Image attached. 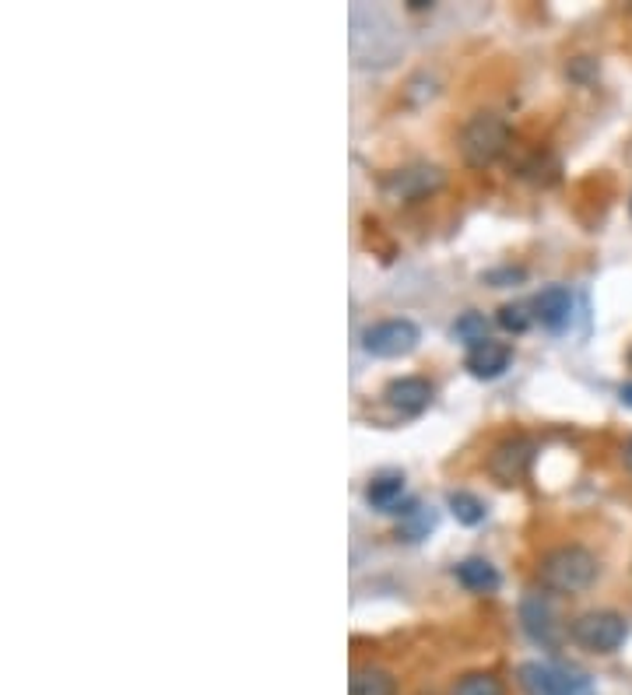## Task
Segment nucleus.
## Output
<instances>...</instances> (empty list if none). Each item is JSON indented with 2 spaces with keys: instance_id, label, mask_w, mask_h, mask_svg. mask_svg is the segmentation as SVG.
I'll return each mask as SVG.
<instances>
[{
  "instance_id": "nucleus-1",
  "label": "nucleus",
  "mask_w": 632,
  "mask_h": 695,
  "mask_svg": "<svg viewBox=\"0 0 632 695\" xmlns=\"http://www.w3.org/2000/svg\"><path fill=\"white\" fill-rule=\"evenodd\" d=\"M541 587L552 594H583L598 579V558L580 545L552 548L537 566Z\"/></svg>"
},
{
  "instance_id": "nucleus-2",
  "label": "nucleus",
  "mask_w": 632,
  "mask_h": 695,
  "mask_svg": "<svg viewBox=\"0 0 632 695\" xmlns=\"http://www.w3.org/2000/svg\"><path fill=\"white\" fill-rule=\"evenodd\" d=\"M510 145V123L500 113H474L461 130V155L471 169L492 166Z\"/></svg>"
},
{
  "instance_id": "nucleus-3",
  "label": "nucleus",
  "mask_w": 632,
  "mask_h": 695,
  "mask_svg": "<svg viewBox=\"0 0 632 695\" xmlns=\"http://www.w3.org/2000/svg\"><path fill=\"white\" fill-rule=\"evenodd\" d=\"M516 682L524 695H598L594 682L580 675V671L559 667L549 661H527L516 667Z\"/></svg>"
},
{
  "instance_id": "nucleus-4",
  "label": "nucleus",
  "mask_w": 632,
  "mask_h": 695,
  "mask_svg": "<svg viewBox=\"0 0 632 695\" xmlns=\"http://www.w3.org/2000/svg\"><path fill=\"white\" fill-rule=\"evenodd\" d=\"M570 636L586 654H615L629 636V622L619 612H586L573 622Z\"/></svg>"
},
{
  "instance_id": "nucleus-5",
  "label": "nucleus",
  "mask_w": 632,
  "mask_h": 695,
  "mask_svg": "<svg viewBox=\"0 0 632 695\" xmlns=\"http://www.w3.org/2000/svg\"><path fill=\"white\" fill-rule=\"evenodd\" d=\"M422 341V334L412 320H379L363 330V348L373 358H401L415 351Z\"/></svg>"
},
{
  "instance_id": "nucleus-6",
  "label": "nucleus",
  "mask_w": 632,
  "mask_h": 695,
  "mask_svg": "<svg viewBox=\"0 0 632 695\" xmlns=\"http://www.w3.org/2000/svg\"><path fill=\"white\" fill-rule=\"evenodd\" d=\"M531 464H534V443L527 436H510V439L492 446V454H488V475L500 481V485H516V481L527 475Z\"/></svg>"
},
{
  "instance_id": "nucleus-7",
  "label": "nucleus",
  "mask_w": 632,
  "mask_h": 695,
  "mask_svg": "<svg viewBox=\"0 0 632 695\" xmlns=\"http://www.w3.org/2000/svg\"><path fill=\"white\" fill-rule=\"evenodd\" d=\"M383 400H387V408L397 411L401 418H418L428 405H433V384L422 376H401L383 390Z\"/></svg>"
},
{
  "instance_id": "nucleus-8",
  "label": "nucleus",
  "mask_w": 632,
  "mask_h": 695,
  "mask_svg": "<svg viewBox=\"0 0 632 695\" xmlns=\"http://www.w3.org/2000/svg\"><path fill=\"white\" fill-rule=\"evenodd\" d=\"M440 187H443V172L436 166H408L387 179V193L397 200H422Z\"/></svg>"
},
{
  "instance_id": "nucleus-9",
  "label": "nucleus",
  "mask_w": 632,
  "mask_h": 695,
  "mask_svg": "<svg viewBox=\"0 0 632 695\" xmlns=\"http://www.w3.org/2000/svg\"><path fill=\"white\" fill-rule=\"evenodd\" d=\"M531 309H534V320H541V327L559 334L573 320V291L566 285H549L545 291H537Z\"/></svg>"
},
{
  "instance_id": "nucleus-10",
  "label": "nucleus",
  "mask_w": 632,
  "mask_h": 695,
  "mask_svg": "<svg viewBox=\"0 0 632 695\" xmlns=\"http://www.w3.org/2000/svg\"><path fill=\"white\" fill-rule=\"evenodd\" d=\"M521 625H524V633L541 646H555V639H559L555 612L541 594H531L521 600Z\"/></svg>"
},
{
  "instance_id": "nucleus-11",
  "label": "nucleus",
  "mask_w": 632,
  "mask_h": 695,
  "mask_svg": "<svg viewBox=\"0 0 632 695\" xmlns=\"http://www.w3.org/2000/svg\"><path fill=\"white\" fill-rule=\"evenodd\" d=\"M513 363V348L503 345V341H482V345H474L467 351V369L471 376H478V379H495V376H503Z\"/></svg>"
},
{
  "instance_id": "nucleus-12",
  "label": "nucleus",
  "mask_w": 632,
  "mask_h": 695,
  "mask_svg": "<svg viewBox=\"0 0 632 695\" xmlns=\"http://www.w3.org/2000/svg\"><path fill=\"white\" fill-rule=\"evenodd\" d=\"M454 576H457L461 587H467L474 594H488V590L500 587V573H495V566L488 563V558H478V555L457 563L454 566Z\"/></svg>"
},
{
  "instance_id": "nucleus-13",
  "label": "nucleus",
  "mask_w": 632,
  "mask_h": 695,
  "mask_svg": "<svg viewBox=\"0 0 632 695\" xmlns=\"http://www.w3.org/2000/svg\"><path fill=\"white\" fill-rule=\"evenodd\" d=\"M348 695H397V678L387 667H376V664L355 667L348 682Z\"/></svg>"
},
{
  "instance_id": "nucleus-14",
  "label": "nucleus",
  "mask_w": 632,
  "mask_h": 695,
  "mask_svg": "<svg viewBox=\"0 0 632 695\" xmlns=\"http://www.w3.org/2000/svg\"><path fill=\"white\" fill-rule=\"evenodd\" d=\"M401 496H404V478L401 475H376L366 485V503L373 509H383V513H397Z\"/></svg>"
},
{
  "instance_id": "nucleus-15",
  "label": "nucleus",
  "mask_w": 632,
  "mask_h": 695,
  "mask_svg": "<svg viewBox=\"0 0 632 695\" xmlns=\"http://www.w3.org/2000/svg\"><path fill=\"white\" fill-rule=\"evenodd\" d=\"M433 527H436V513L412 503L408 509L401 513L397 537H404V542H422V537H428V530H433Z\"/></svg>"
},
{
  "instance_id": "nucleus-16",
  "label": "nucleus",
  "mask_w": 632,
  "mask_h": 695,
  "mask_svg": "<svg viewBox=\"0 0 632 695\" xmlns=\"http://www.w3.org/2000/svg\"><path fill=\"white\" fill-rule=\"evenodd\" d=\"M450 513H454V520L464 524V527H478L485 520V503L478 496H471V492H450V499H446Z\"/></svg>"
},
{
  "instance_id": "nucleus-17",
  "label": "nucleus",
  "mask_w": 632,
  "mask_h": 695,
  "mask_svg": "<svg viewBox=\"0 0 632 695\" xmlns=\"http://www.w3.org/2000/svg\"><path fill=\"white\" fill-rule=\"evenodd\" d=\"M454 695H506L503 682L488 675V671H474V675H464L454 685Z\"/></svg>"
},
{
  "instance_id": "nucleus-18",
  "label": "nucleus",
  "mask_w": 632,
  "mask_h": 695,
  "mask_svg": "<svg viewBox=\"0 0 632 695\" xmlns=\"http://www.w3.org/2000/svg\"><path fill=\"white\" fill-rule=\"evenodd\" d=\"M454 338L467 341L471 348H474V345H482V341H488V320L482 317V312H464V317L454 324Z\"/></svg>"
},
{
  "instance_id": "nucleus-19",
  "label": "nucleus",
  "mask_w": 632,
  "mask_h": 695,
  "mask_svg": "<svg viewBox=\"0 0 632 695\" xmlns=\"http://www.w3.org/2000/svg\"><path fill=\"white\" fill-rule=\"evenodd\" d=\"M531 324H534V312L524 302H506L500 309V327L510 330V334H524Z\"/></svg>"
},
{
  "instance_id": "nucleus-20",
  "label": "nucleus",
  "mask_w": 632,
  "mask_h": 695,
  "mask_svg": "<svg viewBox=\"0 0 632 695\" xmlns=\"http://www.w3.org/2000/svg\"><path fill=\"white\" fill-rule=\"evenodd\" d=\"M622 460H625V470L632 475V439L625 443V450H622Z\"/></svg>"
},
{
  "instance_id": "nucleus-21",
  "label": "nucleus",
  "mask_w": 632,
  "mask_h": 695,
  "mask_svg": "<svg viewBox=\"0 0 632 695\" xmlns=\"http://www.w3.org/2000/svg\"><path fill=\"white\" fill-rule=\"evenodd\" d=\"M619 397H622V405H629V408H632V384H625Z\"/></svg>"
},
{
  "instance_id": "nucleus-22",
  "label": "nucleus",
  "mask_w": 632,
  "mask_h": 695,
  "mask_svg": "<svg viewBox=\"0 0 632 695\" xmlns=\"http://www.w3.org/2000/svg\"><path fill=\"white\" fill-rule=\"evenodd\" d=\"M629 208H632V205H629Z\"/></svg>"
}]
</instances>
